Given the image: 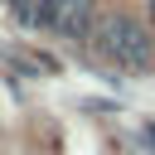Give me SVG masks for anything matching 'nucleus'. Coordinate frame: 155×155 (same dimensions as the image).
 <instances>
[{
    "mask_svg": "<svg viewBox=\"0 0 155 155\" xmlns=\"http://www.w3.org/2000/svg\"><path fill=\"white\" fill-rule=\"evenodd\" d=\"M82 44L121 73H150V63H155V39L131 10H97Z\"/></svg>",
    "mask_w": 155,
    "mask_h": 155,
    "instance_id": "nucleus-1",
    "label": "nucleus"
},
{
    "mask_svg": "<svg viewBox=\"0 0 155 155\" xmlns=\"http://www.w3.org/2000/svg\"><path fill=\"white\" fill-rule=\"evenodd\" d=\"M92 19H97V0H48V10H44V29L68 44H82Z\"/></svg>",
    "mask_w": 155,
    "mask_h": 155,
    "instance_id": "nucleus-2",
    "label": "nucleus"
},
{
    "mask_svg": "<svg viewBox=\"0 0 155 155\" xmlns=\"http://www.w3.org/2000/svg\"><path fill=\"white\" fill-rule=\"evenodd\" d=\"M5 10H10V19H15L19 29H44L48 0H5Z\"/></svg>",
    "mask_w": 155,
    "mask_h": 155,
    "instance_id": "nucleus-3",
    "label": "nucleus"
},
{
    "mask_svg": "<svg viewBox=\"0 0 155 155\" xmlns=\"http://www.w3.org/2000/svg\"><path fill=\"white\" fill-rule=\"evenodd\" d=\"M150 15H155V0H150Z\"/></svg>",
    "mask_w": 155,
    "mask_h": 155,
    "instance_id": "nucleus-4",
    "label": "nucleus"
}]
</instances>
